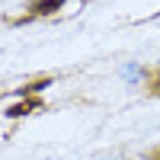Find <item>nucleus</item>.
Listing matches in <instances>:
<instances>
[{"instance_id": "1", "label": "nucleus", "mask_w": 160, "mask_h": 160, "mask_svg": "<svg viewBox=\"0 0 160 160\" xmlns=\"http://www.w3.org/2000/svg\"><path fill=\"white\" fill-rule=\"evenodd\" d=\"M61 3H64V0H42V3H35V10L38 13H51V10H58Z\"/></svg>"}, {"instance_id": "2", "label": "nucleus", "mask_w": 160, "mask_h": 160, "mask_svg": "<svg viewBox=\"0 0 160 160\" xmlns=\"http://www.w3.org/2000/svg\"><path fill=\"white\" fill-rule=\"evenodd\" d=\"M154 90H160V74H157V80H154Z\"/></svg>"}]
</instances>
